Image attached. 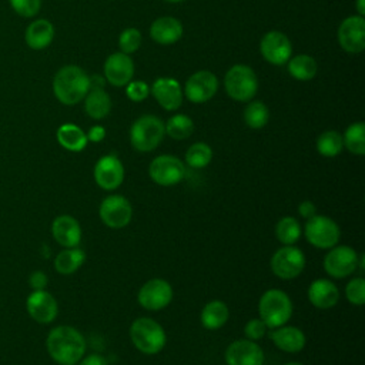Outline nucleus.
Masks as SVG:
<instances>
[{"instance_id":"1","label":"nucleus","mask_w":365,"mask_h":365,"mask_svg":"<svg viewBox=\"0 0 365 365\" xmlns=\"http://www.w3.org/2000/svg\"><path fill=\"white\" fill-rule=\"evenodd\" d=\"M46 348L51 359L58 365H76L84 356L86 339L74 327L58 325L48 332Z\"/></svg>"},{"instance_id":"2","label":"nucleus","mask_w":365,"mask_h":365,"mask_svg":"<svg viewBox=\"0 0 365 365\" xmlns=\"http://www.w3.org/2000/svg\"><path fill=\"white\" fill-rule=\"evenodd\" d=\"M54 97L64 106H76L90 91V76L76 64H67L57 70L53 83Z\"/></svg>"},{"instance_id":"3","label":"nucleus","mask_w":365,"mask_h":365,"mask_svg":"<svg viewBox=\"0 0 365 365\" xmlns=\"http://www.w3.org/2000/svg\"><path fill=\"white\" fill-rule=\"evenodd\" d=\"M292 301L282 289H267L258 302L259 319L267 328H278L285 325L292 315Z\"/></svg>"},{"instance_id":"4","label":"nucleus","mask_w":365,"mask_h":365,"mask_svg":"<svg viewBox=\"0 0 365 365\" xmlns=\"http://www.w3.org/2000/svg\"><path fill=\"white\" fill-rule=\"evenodd\" d=\"M130 338L133 345L143 354H158L167 342L164 328L153 318L140 317L130 327Z\"/></svg>"},{"instance_id":"5","label":"nucleus","mask_w":365,"mask_h":365,"mask_svg":"<svg viewBox=\"0 0 365 365\" xmlns=\"http://www.w3.org/2000/svg\"><path fill=\"white\" fill-rule=\"evenodd\" d=\"M165 135L164 123L153 114L138 117L130 128V143L134 150L140 153H150L155 150Z\"/></svg>"},{"instance_id":"6","label":"nucleus","mask_w":365,"mask_h":365,"mask_svg":"<svg viewBox=\"0 0 365 365\" xmlns=\"http://www.w3.org/2000/svg\"><path fill=\"white\" fill-rule=\"evenodd\" d=\"M224 88L232 100L248 103L258 91L257 74L247 64H234L224 76Z\"/></svg>"},{"instance_id":"7","label":"nucleus","mask_w":365,"mask_h":365,"mask_svg":"<svg viewBox=\"0 0 365 365\" xmlns=\"http://www.w3.org/2000/svg\"><path fill=\"white\" fill-rule=\"evenodd\" d=\"M304 234L312 247L319 250H329L338 244L341 230L332 218L325 215H314L307 220Z\"/></svg>"},{"instance_id":"8","label":"nucleus","mask_w":365,"mask_h":365,"mask_svg":"<svg viewBox=\"0 0 365 365\" xmlns=\"http://www.w3.org/2000/svg\"><path fill=\"white\" fill-rule=\"evenodd\" d=\"M307 259L304 252L294 245H284L278 248L269 261L271 271L281 279H294L305 268Z\"/></svg>"},{"instance_id":"9","label":"nucleus","mask_w":365,"mask_h":365,"mask_svg":"<svg viewBox=\"0 0 365 365\" xmlns=\"http://www.w3.org/2000/svg\"><path fill=\"white\" fill-rule=\"evenodd\" d=\"M358 268V252L349 245H334L324 257V269L332 278H346Z\"/></svg>"},{"instance_id":"10","label":"nucleus","mask_w":365,"mask_h":365,"mask_svg":"<svg viewBox=\"0 0 365 365\" xmlns=\"http://www.w3.org/2000/svg\"><path fill=\"white\" fill-rule=\"evenodd\" d=\"M185 174V167L182 161L170 154H163L155 157L148 165V175L150 178L161 185V187H171L178 184Z\"/></svg>"},{"instance_id":"11","label":"nucleus","mask_w":365,"mask_h":365,"mask_svg":"<svg viewBox=\"0 0 365 365\" xmlns=\"http://www.w3.org/2000/svg\"><path fill=\"white\" fill-rule=\"evenodd\" d=\"M98 215L104 225L118 230L130 224L133 217V207L125 197L113 194L101 201Z\"/></svg>"},{"instance_id":"12","label":"nucleus","mask_w":365,"mask_h":365,"mask_svg":"<svg viewBox=\"0 0 365 365\" xmlns=\"http://www.w3.org/2000/svg\"><path fill=\"white\" fill-rule=\"evenodd\" d=\"M137 301L147 311H160L173 301V287L163 278L148 279L140 288Z\"/></svg>"},{"instance_id":"13","label":"nucleus","mask_w":365,"mask_h":365,"mask_svg":"<svg viewBox=\"0 0 365 365\" xmlns=\"http://www.w3.org/2000/svg\"><path fill=\"white\" fill-rule=\"evenodd\" d=\"M218 90V78L208 70H200L191 74L184 86V94L188 101L202 104L211 100Z\"/></svg>"},{"instance_id":"14","label":"nucleus","mask_w":365,"mask_h":365,"mask_svg":"<svg viewBox=\"0 0 365 365\" xmlns=\"http://www.w3.org/2000/svg\"><path fill=\"white\" fill-rule=\"evenodd\" d=\"M261 56L274 66H282L292 57V46L289 38L278 30L265 33L259 41Z\"/></svg>"},{"instance_id":"15","label":"nucleus","mask_w":365,"mask_h":365,"mask_svg":"<svg viewBox=\"0 0 365 365\" xmlns=\"http://www.w3.org/2000/svg\"><path fill=\"white\" fill-rule=\"evenodd\" d=\"M338 43L348 53H361L365 48V19L362 16H349L338 27Z\"/></svg>"},{"instance_id":"16","label":"nucleus","mask_w":365,"mask_h":365,"mask_svg":"<svg viewBox=\"0 0 365 365\" xmlns=\"http://www.w3.org/2000/svg\"><path fill=\"white\" fill-rule=\"evenodd\" d=\"M94 180L96 184L106 190L113 191L118 188L124 181V165L114 154H107L98 158L94 165Z\"/></svg>"},{"instance_id":"17","label":"nucleus","mask_w":365,"mask_h":365,"mask_svg":"<svg viewBox=\"0 0 365 365\" xmlns=\"http://www.w3.org/2000/svg\"><path fill=\"white\" fill-rule=\"evenodd\" d=\"M26 309L36 322L50 324L58 314V304L46 289H36L27 297Z\"/></svg>"},{"instance_id":"18","label":"nucleus","mask_w":365,"mask_h":365,"mask_svg":"<svg viewBox=\"0 0 365 365\" xmlns=\"http://www.w3.org/2000/svg\"><path fill=\"white\" fill-rule=\"evenodd\" d=\"M225 364L227 365H262L264 352L255 341L251 339H237L231 342L225 349Z\"/></svg>"},{"instance_id":"19","label":"nucleus","mask_w":365,"mask_h":365,"mask_svg":"<svg viewBox=\"0 0 365 365\" xmlns=\"http://www.w3.org/2000/svg\"><path fill=\"white\" fill-rule=\"evenodd\" d=\"M104 78L114 87H124L134 76L133 58L121 51L110 54L104 61Z\"/></svg>"},{"instance_id":"20","label":"nucleus","mask_w":365,"mask_h":365,"mask_svg":"<svg viewBox=\"0 0 365 365\" xmlns=\"http://www.w3.org/2000/svg\"><path fill=\"white\" fill-rule=\"evenodd\" d=\"M150 93L167 111H174L182 104L181 84L173 77H158L150 87Z\"/></svg>"},{"instance_id":"21","label":"nucleus","mask_w":365,"mask_h":365,"mask_svg":"<svg viewBox=\"0 0 365 365\" xmlns=\"http://www.w3.org/2000/svg\"><path fill=\"white\" fill-rule=\"evenodd\" d=\"M51 234L56 242L64 248L77 247L81 241V227L78 221L67 214L58 215L53 220Z\"/></svg>"},{"instance_id":"22","label":"nucleus","mask_w":365,"mask_h":365,"mask_svg":"<svg viewBox=\"0 0 365 365\" xmlns=\"http://www.w3.org/2000/svg\"><path fill=\"white\" fill-rule=\"evenodd\" d=\"M308 299L309 302L319 309H328L338 304L339 289L338 287L327 278L314 279L308 287Z\"/></svg>"},{"instance_id":"23","label":"nucleus","mask_w":365,"mask_h":365,"mask_svg":"<svg viewBox=\"0 0 365 365\" xmlns=\"http://www.w3.org/2000/svg\"><path fill=\"white\" fill-rule=\"evenodd\" d=\"M182 24L178 19L163 16L155 19L150 26V37L161 46H171L182 37Z\"/></svg>"},{"instance_id":"24","label":"nucleus","mask_w":365,"mask_h":365,"mask_svg":"<svg viewBox=\"0 0 365 365\" xmlns=\"http://www.w3.org/2000/svg\"><path fill=\"white\" fill-rule=\"evenodd\" d=\"M269 338L278 349L288 354H297L302 351L307 344L305 334L299 328L291 325H281L278 328H272L269 332Z\"/></svg>"},{"instance_id":"25","label":"nucleus","mask_w":365,"mask_h":365,"mask_svg":"<svg viewBox=\"0 0 365 365\" xmlns=\"http://www.w3.org/2000/svg\"><path fill=\"white\" fill-rule=\"evenodd\" d=\"M54 38V26L47 19L33 20L24 31V41L31 50L47 48Z\"/></svg>"},{"instance_id":"26","label":"nucleus","mask_w":365,"mask_h":365,"mask_svg":"<svg viewBox=\"0 0 365 365\" xmlns=\"http://www.w3.org/2000/svg\"><path fill=\"white\" fill-rule=\"evenodd\" d=\"M56 138L63 148L73 153L83 151L88 143L86 133L77 124H73V123L61 124L57 128Z\"/></svg>"},{"instance_id":"27","label":"nucleus","mask_w":365,"mask_h":365,"mask_svg":"<svg viewBox=\"0 0 365 365\" xmlns=\"http://www.w3.org/2000/svg\"><path fill=\"white\" fill-rule=\"evenodd\" d=\"M230 318V309L221 299H212L207 302L201 311V324L205 329H220Z\"/></svg>"},{"instance_id":"28","label":"nucleus","mask_w":365,"mask_h":365,"mask_svg":"<svg viewBox=\"0 0 365 365\" xmlns=\"http://www.w3.org/2000/svg\"><path fill=\"white\" fill-rule=\"evenodd\" d=\"M84 110L88 117L101 120L111 111V98L104 88H90L84 97Z\"/></svg>"},{"instance_id":"29","label":"nucleus","mask_w":365,"mask_h":365,"mask_svg":"<svg viewBox=\"0 0 365 365\" xmlns=\"http://www.w3.org/2000/svg\"><path fill=\"white\" fill-rule=\"evenodd\" d=\"M84 261H86V254L81 248L78 247L64 248L54 258V268L58 274L70 275L76 272L84 264Z\"/></svg>"},{"instance_id":"30","label":"nucleus","mask_w":365,"mask_h":365,"mask_svg":"<svg viewBox=\"0 0 365 365\" xmlns=\"http://www.w3.org/2000/svg\"><path fill=\"white\" fill-rule=\"evenodd\" d=\"M288 73L299 81H309L317 76L318 64L314 57L308 54H297L288 61Z\"/></svg>"},{"instance_id":"31","label":"nucleus","mask_w":365,"mask_h":365,"mask_svg":"<svg viewBox=\"0 0 365 365\" xmlns=\"http://www.w3.org/2000/svg\"><path fill=\"white\" fill-rule=\"evenodd\" d=\"M344 147L355 155L365 154V124L362 121H356L348 125L342 135Z\"/></svg>"},{"instance_id":"32","label":"nucleus","mask_w":365,"mask_h":365,"mask_svg":"<svg viewBox=\"0 0 365 365\" xmlns=\"http://www.w3.org/2000/svg\"><path fill=\"white\" fill-rule=\"evenodd\" d=\"M269 120V110L268 107L259 100L248 101L247 107L244 108V121L252 130H259L267 125Z\"/></svg>"},{"instance_id":"33","label":"nucleus","mask_w":365,"mask_h":365,"mask_svg":"<svg viewBox=\"0 0 365 365\" xmlns=\"http://www.w3.org/2000/svg\"><path fill=\"white\" fill-rule=\"evenodd\" d=\"M164 128L173 140H185L194 133V121L185 114H175L167 120Z\"/></svg>"},{"instance_id":"34","label":"nucleus","mask_w":365,"mask_h":365,"mask_svg":"<svg viewBox=\"0 0 365 365\" xmlns=\"http://www.w3.org/2000/svg\"><path fill=\"white\" fill-rule=\"evenodd\" d=\"M301 234L299 222L294 217H282L275 224V237L284 245H294L301 238Z\"/></svg>"},{"instance_id":"35","label":"nucleus","mask_w":365,"mask_h":365,"mask_svg":"<svg viewBox=\"0 0 365 365\" xmlns=\"http://www.w3.org/2000/svg\"><path fill=\"white\" fill-rule=\"evenodd\" d=\"M344 148L342 134L335 130H327L317 138V151L324 157H336Z\"/></svg>"},{"instance_id":"36","label":"nucleus","mask_w":365,"mask_h":365,"mask_svg":"<svg viewBox=\"0 0 365 365\" xmlns=\"http://www.w3.org/2000/svg\"><path fill=\"white\" fill-rule=\"evenodd\" d=\"M212 160V150L205 143H194L188 147L185 151V163L191 168H204L207 167Z\"/></svg>"},{"instance_id":"37","label":"nucleus","mask_w":365,"mask_h":365,"mask_svg":"<svg viewBox=\"0 0 365 365\" xmlns=\"http://www.w3.org/2000/svg\"><path fill=\"white\" fill-rule=\"evenodd\" d=\"M140 46H141L140 30H137L134 27H128L121 31V34L118 37V47H120L121 53H125V54L135 53L140 48Z\"/></svg>"},{"instance_id":"38","label":"nucleus","mask_w":365,"mask_h":365,"mask_svg":"<svg viewBox=\"0 0 365 365\" xmlns=\"http://www.w3.org/2000/svg\"><path fill=\"white\" fill-rule=\"evenodd\" d=\"M345 297L352 305H364L365 304V279L362 277H356L351 279L345 287Z\"/></svg>"},{"instance_id":"39","label":"nucleus","mask_w":365,"mask_h":365,"mask_svg":"<svg viewBox=\"0 0 365 365\" xmlns=\"http://www.w3.org/2000/svg\"><path fill=\"white\" fill-rule=\"evenodd\" d=\"M9 3L13 11L24 19L34 17L41 9V0H9Z\"/></svg>"},{"instance_id":"40","label":"nucleus","mask_w":365,"mask_h":365,"mask_svg":"<svg viewBox=\"0 0 365 365\" xmlns=\"http://www.w3.org/2000/svg\"><path fill=\"white\" fill-rule=\"evenodd\" d=\"M150 94V87L143 80H131L125 84V96L134 103L144 101Z\"/></svg>"},{"instance_id":"41","label":"nucleus","mask_w":365,"mask_h":365,"mask_svg":"<svg viewBox=\"0 0 365 365\" xmlns=\"http://www.w3.org/2000/svg\"><path fill=\"white\" fill-rule=\"evenodd\" d=\"M265 332H267V325L259 318L250 319L244 327V334L247 339H251V341L261 339L265 335Z\"/></svg>"},{"instance_id":"42","label":"nucleus","mask_w":365,"mask_h":365,"mask_svg":"<svg viewBox=\"0 0 365 365\" xmlns=\"http://www.w3.org/2000/svg\"><path fill=\"white\" fill-rule=\"evenodd\" d=\"M48 284V278L43 271H33L29 277V285L33 291L36 289H46Z\"/></svg>"},{"instance_id":"43","label":"nucleus","mask_w":365,"mask_h":365,"mask_svg":"<svg viewBox=\"0 0 365 365\" xmlns=\"http://www.w3.org/2000/svg\"><path fill=\"white\" fill-rule=\"evenodd\" d=\"M298 212H299V215L302 218L309 220L311 217L317 215V207H315V204L311 200H304L298 205Z\"/></svg>"},{"instance_id":"44","label":"nucleus","mask_w":365,"mask_h":365,"mask_svg":"<svg viewBox=\"0 0 365 365\" xmlns=\"http://www.w3.org/2000/svg\"><path fill=\"white\" fill-rule=\"evenodd\" d=\"M87 140L91 143H100L104 140L106 137V128L103 125H93L88 133L86 134Z\"/></svg>"},{"instance_id":"45","label":"nucleus","mask_w":365,"mask_h":365,"mask_svg":"<svg viewBox=\"0 0 365 365\" xmlns=\"http://www.w3.org/2000/svg\"><path fill=\"white\" fill-rule=\"evenodd\" d=\"M78 365H108L106 358L98 354H90L78 361Z\"/></svg>"},{"instance_id":"46","label":"nucleus","mask_w":365,"mask_h":365,"mask_svg":"<svg viewBox=\"0 0 365 365\" xmlns=\"http://www.w3.org/2000/svg\"><path fill=\"white\" fill-rule=\"evenodd\" d=\"M106 78L100 74H93L90 77V88H104Z\"/></svg>"},{"instance_id":"47","label":"nucleus","mask_w":365,"mask_h":365,"mask_svg":"<svg viewBox=\"0 0 365 365\" xmlns=\"http://www.w3.org/2000/svg\"><path fill=\"white\" fill-rule=\"evenodd\" d=\"M355 9L358 11V16H365V0H356L355 1Z\"/></svg>"},{"instance_id":"48","label":"nucleus","mask_w":365,"mask_h":365,"mask_svg":"<svg viewBox=\"0 0 365 365\" xmlns=\"http://www.w3.org/2000/svg\"><path fill=\"white\" fill-rule=\"evenodd\" d=\"M358 268L361 271L365 269V255L364 254H358Z\"/></svg>"},{"instance_id":"49","label":"nucleus","mask_w":365,"mask_h":365,"mask_svg":"<svg viewBox=\"0 0 365 365\" xmlns=\"http://www.w3.org/2000/svg\"><path fill=\"white\" fill-rule=\"evenodd\" d=\"M284 365H304V364H301V362H287Z\"/></svg>"},{"instance_id":"50","label":"nucleus","mask_w":365,"mask_h":365,"mask_svg":"<svg viewBox=\"0 0 365 365\" xmlns=\"http://www.w3.org/2000/svg\"><path fill=\"white\" fill-rule=\"evenodd\" d=\"M165 1H168V3H181L184 0H165Z\"/></svg>"}]
</instances>
